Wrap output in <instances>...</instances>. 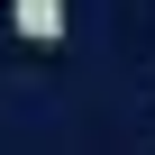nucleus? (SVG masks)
Masks as SVG:
<instances>
[{
    "label": "nucleus",
    "mask_w": 155,
    "mask_h": 155,
    "mask_svg": "<svg viewBox=\"0 0 155 155\" xmlns=\"http://www.w3.org/2000/svg\"><path fill=\"white\" fill-rule=\"evenodd\" d=\"M9 37L55 46V37H64V0H9Z\"/></svg>",
    "instance_id": "f257e3e1"
}]
</instances>
